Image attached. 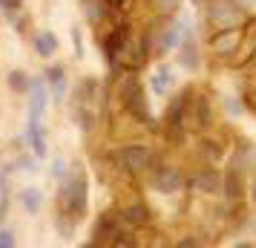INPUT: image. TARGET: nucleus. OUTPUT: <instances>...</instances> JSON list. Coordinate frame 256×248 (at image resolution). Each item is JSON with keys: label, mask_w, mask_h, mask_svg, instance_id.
Here are the masks:
<instances>
[{"label": "nucleus", "mask_w": 256, "mask_h": 248, "mask_svg": "<svg viewBox=\"0 0 256 248\" xmlns=\"http://www.w3.org/2000/svg\"><path fill=\"white\" fill-rule=\"evenodd\" d=\"M110 0H84V15L90 24H101L106 15H110Z\"/></svg>", "instance_id": "9d476101"}, {"label": "nucleus", "mask_w": 256, "mask_h": 248, "mask_svg": "<svg viewBox=\"0 0 256 248\" xmlns=\"http://www.w3.org/2000/svg\"><path fill=\"white\" fill-rule=\"evenodd\" d=\"M72 38H75V55L84 58V44H81V32L78 29H72Z\"/></svg>", "instance_id": "412c9836"}, {"label": "nucleus", "mask_w": 256, "mask_h": 248, "mask_svg": "<svg viewBox=\"0 0 256 248\" xmlns=\"http://www.w3.org/2000/svg\"><path fill=\"white\" fill-rule=\"evenodd\" d=\"M14 242H18V239H14V231L0 225V248H12Z\"/></svg>", "instance_id": "a211bd4d"}, {"label": "nucleus", "mask_w": 256, "mask_h": 248, "mask_svg": "<svg viewBox=\"0 0 256 248\" xmlns=\"http://www.w3.org/2000/svg\"><path fill=\"white\" fill-rule=\"evenodd\" d=\"M242 193V182H239V173H230L228 176V196H239Z\"/></svg>", "instance_id": "6ab92c4d"}, {"label": "nucleus", "mask_w": 256, "mask_h": 248, "mask_svg": "<svg viewBox=\"0 0 256 248\" xmlns=\"http://www.w3.org/2000/svg\"><path fill=\"white\" fill-rule=\"evenodd\" d=\"M121 216L127 219V225H147L150 222V211L144 205H130V208L121 211Z\"/></svg>", "instance_id": "4468645a"}, {"label": "nucleus", "mask_w": 256, "mask_h": 248, "mask_svg": "<svg viewBox=\"0 0 256 248\" xmlns=\"http://www.w3.org/2000/svg\"><path fill=\"white\" fill-rule=\"evenodd\" d=\"M152 185L162 190V193H173V190H178V185H182V176H178L176 167H158V173H156V179H152Z\"/></svg>", "instance_id": "1a4fd4ad"}, {"label": "nucleus", "mask_w": 256, "mask_h": 248, "mask_svg": "<svg viewBox=\"0 0 256 248\" xmlns=\"http://www.w3.org/2000/svg\"><path fill=\"white\" fill-rule=\"evenodd\" d=\"M32 47H35V52L40 58H52V55L58 52V35H55L52 29H40V32H35V38H32Z\"/></svg>", "instance_id": "6e6552de"}, {"label": "nucleus", "mask_w": 256, "mask_h": 248, "mask_svg": "<svg viewBox=\"0 0 256 248\" xmlns=\"http://www.w3.org/2000/svg\"><path fill=\"white\" fill-rule=\"evenodd\" d=\"M26 142H29V150H32L38 159H46L49 147H46V133L40 127V118H29V121H26Z\"/></svg>", "instance_id": "39448f33"}, {"label": "nucleus", "mask_w": 256, "mask_h": 248, "mask_svg": "<svg viewBox=\"0 0 256 248\" xmlns=\"http://www.w3.org/2000/svg\"><path fill=\"white\" fill-rule=\"evenodd\" d=\"M49 107V84L46 78H32V87H29V118H44Z\"/></svg>", "instance_id": "20e7f679"}, {"label": "nucleus", "mask_w": 256, "mask_h": 248, "mask_svg": "<svg viewBox=\"0 0 256 248\" xmlns=\"http://www.w3.org/2000/svg\"><path fill=\"white\" fill-rule=\"evenodd\" d=\"M110 3H118V0H110Z\"/></svg>", "instance_id": "b1692460"}, {"label": "nucleus", "mask_w": 256, "mask_h": 248, "mask_svg": "<svg viewBox=\"0 0 256 248\" xmlns=\"http://www.w3.org/2000/svg\"><path fill=\"white\" fill-rule=\"evenodd\" d=\"M66 176H70V167H66V162H64V159H55V162H52V179L64 182Z\"/></svg>", "instance_id": "f3484780"}, {"label": "nucleus", "mask_w": 256, "mask_h": 248, "mask_svg": "<svg viewBox=\"0 0 256 248\" xmlns=\"http://www.w3.org/2000/svg\"><path fill=\"white\" fill-rule=\"evenodd\" d=\"M156 3H158V9L170 12V9H176V3H178V0H156Z\"/></svg>", "instance_id": "4be33fe9"}, {"label": "nucleus", "mask_w": 256, "mask_h": 248, "mask_svg": "<svg viewBox=\"0 0 256 248\" xmlns=\"http://www.w3.org/2000/svg\"><path fill=\"white\" fill-rule=\"evenodd\" d=\"M44 78H46V84H49L52 98H55L58 104H64V98H66V70H64V64H52V67L44 72Z\"/></svg>", "instance_id": "423d86ee"}, {"label": "nucleus", "mask_w": 256, "mask_h": 248, "mask_svg": "<svg viewBox=\"0 0 256 248\" xmlns=\"http://www.w3.org/2000/svg\"><path fill=\"white\" fill-rule=\"evenodd\" d=\"M6 81H9V90L18 95H29V87H32V75L26 70H12L6 75Z\"/></svg>", "instance_id": "f8f14e48"}, {"label": "nucleus", "mask_w": 256, "mask_h": 248, "mask_svg": "<svg viewBox=\"0 0 256 248\" xmlns=\"http://www.w3.org/2000/svg\"><path fill=\"white\" fill-rule=\"evenodd\" d=\"M196 185H198V188H210V190H216V188H219V176H216L213 170H210V173H202V176L196 179Z\"/></svg>", "instance_id": "dca6fc26"}, {"label": "nucleus", "mask_w": 256, "mask_h": 248, "mask_svg": "<svg viewBox=\"0 0 256 248\" xmlns=\"http://www.w3.org/2000/svg\"><path fill=\"white\" fill-rule=\"evenodd\" d=\"M208 118H210V107L204 101H198V124H208Z\"/></svg>", "instance_id": "aec40b11"}, {"label": "nucleus", "mask_w": 256, "mask_h": 248, "mask_svg": "<svg viewBox=\"0 0 256 248\" xmlns=\"http://www.w3.org/2000/svg\"><path fill=\"white\" fill-rule=\"evenodd\" d=\"M35 159H38L35 153H32V156L18 153V156H14L12 165H14V170H24V173H35V170H38V167H35Z\"/></svg>", "instance_id": "2eb2a0df"}, {"label": "nucleus", "mask_w": 256, "mask_h": 248, "mask_svg": "<svg viewBox=\"0 0 256 248\" xmlns=\"http://www.w3.org/2000/svg\"><path fill=\"white\" fill-rule=\"evenodd\" d=\"M58 202H60V213H66L72 219H84L86 205H90V185H86L84 170H75L60 182Z\"/></svg>", "instance_id": "f257e3e1"}, {"label": "nucleus", "mask_w": 256, "mask_h": 248, "mask_svg": "<svg viewBox=\"0 0 256 248\" xmlns=\"http://www.w3.org/2000/svg\"><path fill=\"white\" fill-rule=\"evenodd\" d=\"M182 64H184L187 70H196L198 67V55H196V41H193V29H190V24H182Z\"/></svg>", "instance_id": "0eeeda50"}, {"label": "nucleus", "mask_w": 256, "mask_h": 248, "mask_svg": "<svg viewBox=\"0 0 256 248\" xmlns=\"http://www.w3.org/2000/svg\"><path fill=\"white\" fill-rule=\"evenodd\" d=\"M121 98H124V104L127 110L132 113L136 118L141 121H150V110H147V98H144V90H141L138 78H132L130 75L127 81H124V90H121Z\"/></svg>", "instance_id": "7ed1b4c3"}, {"label": "nucleus", "mask_w": 256, "mask_h": 248, "mask_svg": "<svg viewBox=\"0 0 256 248\" xmlns=\"http://www.w3.org/2000/svg\"><path fill=\"white\" fill-rule=\"evenodd\" d=\"M116 162L121 170H127V173H141V170H147L152 162V153L147 147H141V144H130V147H121L116 153Z\"/></svg>", "instance_id": "f03ea898"}, {"label": "nucleus", "mask_w": 256, "mask_h": 248, "mask_svg": "<svg viewBox=\"0 0 256 248\" xmlns=\"http://www.w3.org/2000/svg\"><path fill=\"white\" fill-rule=\"evenodd\" d=\"M152 93L156 95H164L170 90V84H173V70L170 67H158V70L152 72Z\"/></svg>", "instance_id": "ddd939ff"}, {"label": "nucleus", "mask_w": 256, "mask_h": 248, "mask_svg": "<svg viewBox=\"0 0 256 248\" xmlns=\"http://www.w3.org/2000/svg\"><path fill=\"white\" fill-rule=\"evenodd\" d=\"M18 202H20V208L26 213H38L44 208V193H40V188H24L20 196H18Z\"/></svg>", "instance_id": "9b49d317"}, {"label": "nucleus", "mask_w": 256, "mask_h": 248, "mask_svg": "<svg viewBox=\"0 0 256 248\" xmlns=\"http://www.w3.org/2000/svg\"><path fill=\"white\" fill-rule=\"evenodd\" d=\"M254 199H256V182H254Z\"/></svg>", "instance_id": "5701e85b"}]
</instances>
